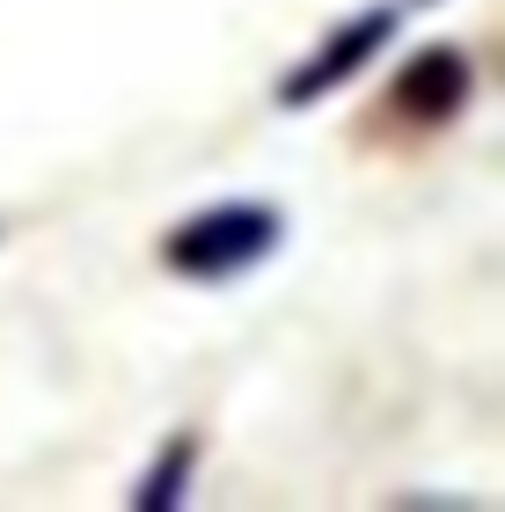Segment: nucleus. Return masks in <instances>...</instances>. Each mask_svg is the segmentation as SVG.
<instances>
[{"label":"nucleus","mask_w":505,"mask_h":512,"mask_svg":"<svg viewBox=\"0 0 505 512\" xmlns=\"http://www.w3.org/2000/svg\"><path fill=\"white\" fill-rule=\"evenodd\" d=\"M396 103L403 110H418V118H454V110L469 103V66L454 44H432V52H418L403 66V81H396Z\"/></svg>","instance_id":"obj_3"},{"label":"nucleus","mask_w":505,"mask_h":512,"mask_svg":"<svg viewBox=\"0 0 505 512\" xmlns=\"http://www.w3.org/2000/svg\"><path fill=\"white\" fill-rule=\"evenodd\" d=\"M183 491H191V439H169L162 461H154V476L132 491V505H140V512H162V505H176Z\"/></svg>","instance_id":"obj_4"},{"label":"nucleus","mask_w":505,"mask_h":512,"mask_svg":"<svg viewBox=\"0 0 505 512\" xmlns=\"http://www.w3.org/2000/svg\"><path fill=\"white\" fill-rule=\"evenodd\" d=\"M388 37H396V8H359L352 22H337V30L279 81V103L286 110H308V103L337 96L359 66H374V52H388Z\"/></svg>","instance_id":"obj_2"},{"label":"nucleus","mask_w":505,"mask_h":512,"mask_svg":"<svg viewBox=\"0 0 505 512\" xmlns=\"http://www.w3.org/2000/svg\"><path fill=\"white\" fill-rule=\"evenodd\" d=\"M286 220L279 205L264 198H220V205H198V213H183L169 235H162V264L176 278H198V286H220V278H242L257 271L271 249H279Z\"/></svg>","instance_id":"obj_1"}]
</instances>
